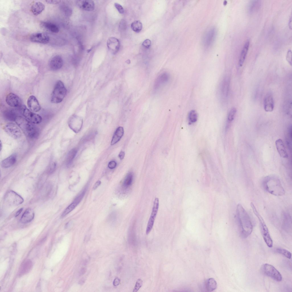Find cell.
Masks as SVG:
<instances>
[{
	"label": "cell",
	"mask_w": 292,
	"mask_h": 292,
	"mask_svg": "<svg viewBox=\"0 0 292 292\" xmlns=\"http://www.w3.org/2000/svg\"><path fill=\"white\" fill-rule=\"evenodd\" d=\"M116 166V163L114 161H112L110 162L108 165V167L110 169H113L115 168Z\"/></svg>",
	"instance_id": "ee69618b"
},
{
	"label": "cell",
	"mask_w": 292,
	"mask_h": 292,
	"mask_svg": "<svg viewBox=\"0 0 292 292\" xmlns=\"http://www.w3.org/2000/svg\"><path fill=\"white\" fill-rule=\"evenodd\" d=\"M125 153L124 152L121 151L119 155V157L121 160H122L124 158L125 156Z\"/></svg>",
	"instance_id": "681fc988"
},
{
	"label": "cell",
	"mask_w": 292,
	"mask_h": 292,
	"mask_svg": "<svg viewBox=\"0 0 292 292\" xmlns=\"http://www.w3.org/2000/svg\"><path fill=\"white\" fill-rule=\"evenodd\" d=\"M31 41L33 42L46 44L49 41V36L43 33H36L32 34L30 37Z\"/></svg>",
	"instance_id": "5bb4252c"
},
{
	"label": "cell",
	"mask_w": 292,
	"mask_h": 292,
	"mask_svg": "<svg viewBox=\"0 0 292 292\" xmlns=\"http://www.w3.org/2000/svg\"><path fill=\"white\" fill-rule=\"evenodd\" d=\"M86 272V269L84 268H82L79 273V275H81L84 274Z\"/></svg>",
	"instance_id": "f907efd6"
},
{
	"label": "cell",
	"mask_w": 292,
	"mask_h": 292,
	"mask_svg": "<svg viewBox=\"0 0 292 292\" xmlns=\"http://www.w3.org/2000/svg\"><path fill=\"white\" fill-rule=\"evenodd\" d=\"M124 133L123 128L122 127H118L116 129L113 136L111 145H113L118 142L122 137Z\"/></svg>",
	"instance_id": "4316f807"
},
{
	"label": "cell",
	"mask_w": 292,
	"mask_h": 292,
	"mask_svg": "<svg viewBox=\"0 0 292 292\" xmlns=\"http://www.w3.org/2000/svg\"><path fill=\"white\" fill-rule=\"evenodd\" d=\"M21 130L28 137L36 138L39 135L38 129L25 117L18 116L15 121Z\"/></svg>",
	"instance_id": "3957f363"
},
{
	"label": "cell",
	"mask_w": 292,
	"mask_h": 292,
	"mask_svg": "<svg viewBox=\"0 0 292 292\" xmlns=\"http://www.w3.org/2000/svg\"><path fill=\"white\" fill-rule=\"evenodd\" d=\"M216 31L215 28H211L208 30L204 35L202 43L203 46L208 47L211 45L215 39Z\"/></svg>",
	"instance_id": "8fae6325"
},
{
	"label": "cell",
	"mask_w": 292,
	"mask_h": 292,
	"mask_svg": "<svg viewBox=\"0 0 292 292\" xmlns=\"http://www.w3.org/2000/svg\"><path fill=\"white\" fill-rule=\"evenodd\" d=\"M236 214L240 235L242 238H246L250 235L253 230L250 218L240 204L237 206Z\"/></svg>",
	"instance_id": "6da1fadb"
},
{
	"label": "cell",
	"mask_w": 292,
	"mask_h": 292,
	"mask_svg": "<svg viewBox=\"0 0 292 292\" xmlns=\"http://www.w3.org/2000/svg\"><path fill=\"white\" fill-rule=\"evenodd\" d=\"M275 145L280 155L283 158H287L288 155L282 140L279 139L275 141Z\"/></svg>",
	"instance_id": "44dd1931"
},
{
	"label": "cell",
	"mask_w": 292,
	"mask_h": 292,
	"mask_svg": "<svg viewBox=\"0 0 292 292\" xmlns=\"http://www.w3.org/2000/svg\"><path fill=\"white\" fill-rule=\"evenodd\" d=\"M204 287L206 291H212L215 289L217 287V283L213 278H210L206 280L204 282Z\"/></svg>",
	"instance_id": "d4e9b609"
},
{
	"label": "cell",
	"mask_w": 292,
	"mask_h": 292,
	"mask_svg": "<svg viewBox=\"0 0 292 292\" xmlns=\"http://www.w3.org/2000/svg\"><path fill=\"white\" fill-rule=\"evenodd\" d=\"M27 103L29 109L33 112H38L41 109L40 106L38 101L34 96L31 95L29 97Z\"/></svg>",
	"instance_id": "2e32d148"
},
{
	"label": "cell",
	"mask_w": 292,
	"mask_h": 292,
	"mask_svg": "<svg viewBox=\"0 0 292 292\" xmlns=\"http://www.w3.org/2000/svg\"><path fill=\"white\" fill-rule=\"evenodd\" d=\"M34 217V211L31 208H28L26 210L22 215L21 218V222L23 223L29 222L33 219Z\"/></svg>",
	"instance_id": "ffe728a7"
},
{
	"label": "cell",
	"mask_w": 292,
	"mask_h": 292,
	"mask_svg": "<svg viewBox=\"0 0 292 292\" xmlns=\"http://www.w3.org/2000/svg\"><path fill=\"white\" fill-rule=\"evenodd\" d=\"M133 179V175L132 173L127 174L124 179L123 182V186L125 188H127L132 184Z\"/></svg>",
	"instance_id": "f546056e"
},
{
	"label": "cell",
	"mask_w": 292,
	"mask_h": 292,
	"mask_svg": "<svg viewBox=\"0 0 292 292\" xmlns=\"http://www.w3.org/2000/svg\"><path fill=\"white\" fill-rule=\"evenodd\" d=\"M169 76L167 73H163L157 79L155 83V88H157L160 85L166 82L169 80Z\"/></svg>",
	"instance_id": "f1b7e54d"
},
{
	"label": "cell",
	"mask_w": 292,
	"mask_h": 292,
	"mask_svg": "<svg viewBox=\"0 0 292 292\" xmlns=\"http://www.w3.org/2000/svg\"><path fill=\"white\" fill-rule=\"evenodd\" d=\"M56 167V164L53 162L52 163L49 167L48 170V173L49 174L52 173L54 171Z\"/></svg>",
	"instance_id": "60d3db41"
},
{
	"label": "cell",
	"mask_w": 292,
	"mask_h": 292,
	"mask_svg": "<svg viewBox=\"0 0 292 292\" xmlns=\"http://www.w3.org/2000/svg\"><path fill=\"white\" fill-rule=\"evenodd\" d=\"M5 131L10 137L13 139L19 138L22 135L20 129L15 124L13 123H9L6 124L4 128Z\"/></svg>",
	"instance_id": "7c38bea8"
},
{
	"label": "cell",
	"mask_w": 292,
	"mask_h": 292,
	"mask_svg": "<svg viewBox=\"0 0 292 292\" xmlns=\"http://www.w3.org/2000/svg\"><path fill=\"white\" fill-rule=\"evenodd\" d=\"M276 250L278 253L282 254L287 258L289 259L291 258V253L287 250L281 248H278Z\"/></svg>",
	"instance_id": "e575fe53"
},
{
	"label": "cell",
	"mask_w": 292,
	"mask_h": 292,
	"mask_svg": "<svg viewBox=\"0 0 292 292\" xmlns=\"http://www.w3.org/2000/svg\"><path fill=\"white\" fill-rule=\"evenodd\" d=\"M119 26L120 28L121 29H125L126 28V24L125 20H121Z\"/></svg>",
	"instance_id": "f6af8a7d"
},
{
	"label": "cell",
	"mask_w": 292,
	"mask_h": 292,
	"mask_svg": "<svg viewBox=\"0 0 292 292\" xmlns=\"http://www.w3.org/2000/svg\"><path fill=\"white\" fill-rule=\"evenodd\" d=\"M22 112L24 117L33 124H38L42 121V117L40 115L34 113L25 106L22 107Z\"/></svg>",
	"instance_id": "9c48e42d"
},
{
	"label": "cell",
	"mask_w": 292,
	"mask_h": 292,
	"mask_svg": "<svg viewBox=\"0 0 292 292\" xmlns=\"http://www.w3.org/2000/svg\"><path fill=\"white\" fill-rule=\"evenodd\" d=\"M288 25H289V28L291 29H292V19H291V17L289 19V21Z\"/></svg>",
	"instance_id": "f5cc1de1"
},
{
	"label": "cell",
	"mask_w": 292,
	"mask_h": 292,
	"mask_svg": "<svg viewBox=\"0 0 292 292\" xmlns=\"http://www.w3.org/2000/svg\"><path fill=\"white\" fill-rule=\"evenodd\" d=\"M114 6L120 13L123 14L124 13V9L121 5L116 3H114Z\"/></svg>",
	"instance_id": "ab89813d"
},
{
	"label": "cell",
	"mask_w": 292,
	"mask_h": 292,
	"mask_svg": "<svg viewBox=\"0 0 292 292\" xmlns=\"http://www.w3.org/2000/svg\"><path fill=\"white\" fill-rule=\"evenodd\" d=\"M3 115L4 117L6 120L10 121H15L17 117L18 116L16 112L14 110L11 109L5 110L4 111Z\"/></svg>",
	"instance_id": "83f0119b"
},
{
	"label": "cell",
	"mask_w": 292,
	"mask_h": 292,
	"mask_svg": "<svg viewBox=\"0 0 292 292\" xmlns=\"http://www.w3.org/2000/svg\"><path fill=\"white\" fill-rule=\"evenodd\" d=\"M83 120L81 117L74 115L71 116L68 121L69 127L75 133H78L82 126Z\"/></svg>",
	"instance_id": "30bf717a"
},
{
	"label": "cell",
	"mask_w": 292,
	"mask_h": 292,
	"mask_svg": "<svg viewBox=\"0 0 292 292\" xmlns=\"http://www.w3.org/2000/svg\"><path fill=\"white\" fill-rule=\"evenodd\" d=\"M101 183V182L100 181H97L94 184L93 187V190H95L100 185Z\"/></svg>",
	"instance_id": "c3c4849f"
},
{
	"label": "cell",
	"mask_w": 292,
	"mask_h": 292,
	"mask_svg": "<svg viewBox=\"0 0 292 292\" xmlns=\"http://www.w3.org/2000/svg\"><path fill=\"white\" fill-rule=\"evenodd\" d=\"M5 101L8 105L12 107L20 108L22 106L21 99L18 96L13 93H11L7 94Z\"/></svg>",
	"instance_id": "4fadbf2b"
},
{
	"label": "cell",
	"mask_w": 292,
	"mask_h": 292,
	"mask_svg": "<svg viewBox=\"0 0 292 292\" xmlns=\"http://www.w3.org/2000/svg\"><path fill=\"white\" fill-rule=\"evenodd\" d=\"M262 269L265 275L271 277L275 281L280 282L282 280V277L281 274L272 265L265 263L263 265Z\"/></svg>",
	"instance_id": "8992f818"
},
{
	"label": "cell",
	"mask_w": 292,
	"mask_h": 292,
	"mask_svg": "<svg viewBox=\"0 0 292 292\" xmlns=\"http://www.w3.org/2000/svg\"><path fill=\"white\" fill-rule=\"evenodd\" d=\"M251 2L249 10L250 12H253L257 8L258 2L257 1H252Z\"/></svg>",
	"instance_id": "74e56055"
},
{
	"label": "cell",
	"mask_w": 292,
	"mask_h": 292,
	"mask_svg": "<svg viewBox=\"0 0 292 292\" xmlns=\"http://www.w3.org/2000/svg\"><path fill=\"white\" fill-rule=\"evenodd\" d=\"M142 27V23L139 20H135L131 24L132 29L135 32L137 33L141 31Z\"/></svg>",
	"instance_id": "4dcf8cb0"
},
{
	"label": "cell",
	"mask_w": 292,
	"mask_h": 292,
	"mask_svg": "<svg viewBox=\"0 0 292 292\" xmlns=\"http://www.w3.org/2000/svg\"><path fill=\"white\" fill-rule=\"evenodd\" d=\"M151 41L148 39L145 40L142 43V45L146 48H149L151 45Z\"/></svg>",
	"instance_id": "7bdbcfd3"
},
{
	"label": "cell",
	"mask_w": 292,
	"mask_h": 292,
	"mask_svg": "<svg viewBox=\"0 0 292 292\" xmlns=\"http://www.w3.org/2000/svg\"><path fill=\"white\" fill-rule=\"evenodd\" d=\"M264 108L265 111H272L274 108V102L272 96L271 94L267 95L263 101Z\"/></svg>",
	"instance_id": "ac0fdd59"
},
{
	"label": "cell",
	"mask_w": 292,
	"mask_h": 292,
	"mask_svg": "<svg viewBox=\"0 0 292 292\" xmlns=\"http://www.w3.org/2000/svg\"><path fill=\"white\" fill-rule=\"evenodd\" d=\"M250 45V41L247 40L242 50L239 61V64L240 67H242L244 62L248 53Z\"/></svg>",
	"instance_id": "cb8c5ba5"
},
{
	"label": "cell",
	"mask_w": 292,
	"mask_h": 292,
	"mask_svg": "<svg viewBox=\"0 0 292 292\" xmlns=\"http://www.w3.org/2000/svg\"><path fill=\"white\" fill-rule=\"evenodd\" d=\"M107 46L110 51L113 54H115L118 52L120 47V42L117 38L111 37L109 38L107 42Z\"/></svg>",
	"instance_id": "9a60e30c"
},
{
	"label": "cell",
	"mask_w": 292,
	"mask_h": 292,
	"mask_svg": "<svg viewBox=\"0 0 292 292\" xmlns=\"http://www.w3.org/2000/svg\"><path fill=\"white\" fill-rule=\"evenodd\" d=\"M85 281L84 279H81L79 282V283L80 285H82L84 284V283Z\"/></svg>",
	"instance_id": "db71d44e"
},
{
	"label": "cell",
	"mask_w": 292,
	"mask_h": 292,
	"mask_svg": "<svg viewBox=\"0 0 292 292\" xmlns=\"http://www.w3.org/2000/svg\"><path fill=\"white\" fill-rule=\"evenodd\" d=\"M45 6L40 1H37L34 3L31 7V11L35 15L40 14L44 10Z\"/></svg>",
	"instance_id": "603a6c76"
},
{
	"label": "cell",
	"mask_w": 292,
	"mask_h": 292,
	"mask_svg": "<svg viewBox=\"0 0 292 292\" xmlns=\"http://www.w3.org/2000/svg\"><path fill=\"white\" fill-rule=\"evenodd\" d=\"M0 146H1L0 151H1V149H2V143H1V142H0Z\"/></svg>",
	"instance_id": "11a10c76"
},
{
	"label": "cell",
	"mask_w": 292,
	"mask_h": 292,
	"mask_svg": "<svg viewBox=\"0 0 292 292\" xmlns=\"http://www.w3.org/2000/svg\"><path fill=\"white\" fill-rule=\"evenodd\" d=\"M78 205L76 203L73 201L64 211L61 215V217L63 218L66 215L73 210Z\"/></svg>",
	"instance_id": "1f68e13d"
},
{
	"label": "cell",
	"mask_w": 292,
	"mask_h": 292,
	"mask_svg": "<svg viewBox=\"0 0 292 292\" xmlns=\"http://www.w3.org/2000/svg\"><path fill=\"white\" fill-rule=\"evenodd\" d=\"M40 26L52 32L57 33L59 31V28L55 24L52 23L42 21L40 23Z\"/></svg>",
	"instance_id": "484cf974"
},
{
	"label": "cell",
	"mask_w": 292,
	"mask_h": 292,
	"mask_svg": "<svg viewBox=\"0 0 292 292\" xmlns=\"http://www.w3.org/2000/svg\"><path fill=\"white\" fill-rule=\"evenodd\" d=\"M120 283V279L119 278L117 277L114 279L113 282V284L114 286H117L119 285Z\"/></svg>",
	"instance_id": "7dc6e473"
},
{
	"label": "cell",
	"mask_w": 292,
	"mask_h": 292,
	"mask_svg": "<svg viewBox=\"0 0 292 292\" xmlns=\"http://www.w3.org/2000/svg\"><path fill=\"white\" fill-rule=\"evenodd\" d=\"M286 59L291 66H292V52L291 50H289L287 52L286 56Z\"/></svg>",
	"instance_id": "f35d334b"
},
{
	"label": "cell",
	"mask_w": 292,
	"mask_h": 292,
	"mask_svg": "<svg viewBox=\"0 0 292 292\" xmlns=\"http://www.w3.org/2000/svg\"><path fill=\"white\" fill-rule=\"evenodd\" d=\"M45 1L46 3L49 4H58L61 1L59 0H48Z\"/></svg>",
	"instance_id": "bcb514c9"
},
{
	"label": "cell",
	"mask_w": 292,
	"mask_h": 292,
	"mask_svg": "<svg viewBox=\"0 0 292 292\" xmlns=\"http://www.w3.org/2000/svg\"><path fill=\"white\" fill-rule=\"evenodd\" d=\"M63 65V59L61 56L58 55L53 56L49 62V67L53 70H56L60 69Z\"/></svg>",
	"instance_id": "e0dca14e"
},
{
	"label": "cell",
	"mask_w": 292,
	"mask_h": 292,
	"mask_svg": "<svg viewBox=\"0 0 292 292\" xmlns=\"http://www.w3.org/2000/svg\"><path fill=\"white\" fill-rule=\"evenodd\" d=\"M197 114L195 110H192L188 114V120L190 123L196 122L197 119Z\"/></svg>",
	"instance_id": "d6a6232c"
},
{
	"label": "cell",
	"mask_w": 292,
	"mask_h": 292,
	"mask_svg": "<svg viewBox=\"0 0 292 292\" xmlns=\"http://www.w3.org/2000/svg\"><path fill=\"white\" fill-rule=\"evenodd\" d=\"M4 200L9 205L16 206L21 204L23 202V199L15 192L10 190L5 194Z\"/></svg>",
	"instance_id": "52a82bcc"
},
{
	"label": "cell",
	"mask_w": 292,
	"mask_h": 292,
	"mask_svg": "<svg viewBox=\"0 0 292 292\" xmlns=\"http://www.w3.org/2000/svg\"><path fill=\"white\" fill-rule=\"evenodd\" d=\"M17 155L13 154L4 159L1 162V166L4 168H8L12 166L15 163Z\"/></svg>",
	"instance_id": "7402d4cb"
},
{
	"label": "cell",
	"mask_w": 292,
	"mask_h": 292,
	"mask_svg": "<svg viewBox=\"0 0 292 292\" xmlns=\"http://www.w3.org/2000/svg\"><path fill=\"white\" fill-rule=\"evenodd\" d=\"M236 111V109L235 108H233L231 109L228 115V119L229 121H232L234 120Z\"/></svg>",
	"instance_id": "d590c367"
},
{
	"label": "cell",
	"mask_w": 292,
	"mask_h": 292,
	"mask_svg": "<svg viewBox=\"0 0 292 292\" xmlns=\"http://www.w3.org/2000/svg\"><path fill=\"white\" fill-rule=\"evenodd\" d=\"M77 152L76 149H73L69 152L67 158V163L68 164H70L74 158Z\"/></svg>",
	"instance_id": "836d02e7"
},
{
	"label": "cell",
	"mask_w": 292,
	"mask_h": 292,
	"mask_svg": "<svg viewBox=\"0 0 292 292\" xmlns=\"http://www.w3.org/2000/svg\"><path fill=\"white\" fill-rule=\"evenodd\" d=\"M159 205V199L158 198H156L154 201L151 214L147 226L146 233L147 235L150 233L153 228L158 212Z\"/></svg>",
	"instance_id": "ba28073f"
},
{
	"label": "cell",
	"mask_w": 292,
	"mask_h": 292,
	"mask_svg": "<svg viewBox=\"0 0 292 292\" xmlns=\"http://www.w3.org/2000/svg\"><path fill=\"white\" fill-rule=\"evenodd\" d=\"M76 3L80 7L85 11H91L94 9L95 5L94 2L93 1H77Z\"/></svg>",
	"instance_id": "d6986e66"
},
{
	"label": "cell",
	"mask_w": 292,
	"mask_h": 292,
	"mask_svg": "<svg viewBox=\"0 0 292 292\" xmlns=\"http://www.w3.org/2000/svg\"><path fill=\"white\" fill-rule=\"evenodd\" d=\"M228 84L226 82L224 81L222 84V91L223 94H227L228 88Z\"/></svg>",
	"instance_id": "b9f144b4"
},
{
	"label": "cell",
	"mask_w": 292,
	"mask_h": 292,
	"mask_svg": "<svg viewBox=\"0 0 292 292\" xmlns=\"http://www.w3.org/2000/svg\"><path fill=\"white\" fill-rule=\"evenodd\" d=\"M263 185L264 190L272 195L282 196L285 191L279 179L275 176H267L263 179Z\"/></svg>",
	"instance_id": "7a4b0ae2"
},
{
	"label": "cell",
	"mask_w": 292,
	"mask_h": 292,
	"mask_svg": "<svg viewBox=\"0 0 292 292\" xmlns=\"http://www.w3.org/2000/svg\"><path fill=\"white\" fill-rule=\"evenodd\" d=\"M66 92V89L63 83L60 80L57 81L51 94V102L54 104L60 103L65 97Z\"/></svg>",
	"instance_id": "5b68a950"
},
{
	"label": "cell",
	"mask_w": 292,
	"mask_h": 292,
	"mask_svg": "<svg viewBox=\"0 0 292 292\" xmlns=\"http://www.w3.org/2000/svg\"><path fill=\"white\" fill-rule=\"evenodd\" d=\"M143 281L141 279H139L137 280L135 286L133 291V292H137L143 285Z\"/></svg>",
	"instance_id": "8d00e7d4"
},
{
	"label": "cell",
	"mask_w": 292,
	"mask_h": 292,
	"mask_svg": "<svg viewBox=\"0 0 292 292\" xmlns=\"http://www.w3.org/2000/svg\"><path fill=\"white\" fill-rule=\"evenodd\" d=\"M250 205L253 212L259 220L261 232L264 241L268 247H272L273 245V241L264 220L257 211L253 203L251 202Z\"/></svg>",
	"instance_id": "277c9868"
},
{
	"label": "cell",
	"mask_w": 292,
	"mask_h": 292,
	"mask_svg": "<svg viewBox=\"0 0 292 292\" xmlns=\"http://www.w3.org/2000/svg\"><path fill=\"white\" fill-rule=\"evenodd\" d=\"M23 210V208H20L16 212L15 216V217H17L20 214L22 211Z\"/></svg>",
	"instance_id": "816d5d0a"
}]
</instances>
